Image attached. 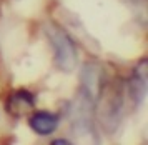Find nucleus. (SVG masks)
<instances>
[{
	"label": "nucleus",
	"mask_w": 148,
	"mask_h": 145,
	"mask_svg": "<svg viewBox=\"0 0 148 145\" xmlns=\"http://www.w3.org/2000/svg\"><path fill=\"white\" fill-rule=\"evenodd\" d=\"M147 60H140V64L135 67L132 79L128 80V93L136 105H141L147 97Z\"/></svg>",
	"instance_id": "7ed1b4c3"
},
{
	"label": "nucleus",
	"mask_w": 148,
	"mask_h": 145,
	"mask_svg": "<svg viewBox=\"0 0 148 145\" xmlns=\"http://www.w3.org/2000/svg\"><path fill=\"white\" fill-rule=\"evenodd\" d=\"M45 33L53 48V62L62 72H72L78 64V53L68 33L57 23H47Z\"/></svg>",
	"instance_id": "f257e3e1"
},
{
	"label": "nucleus",
	"mask_w": 148,
	"mask_h": 145,
	"mask_svg": "<svg viewBox=\"0 0 148 145\" xmlns=\"http://www.w3.org/2000/svg\"><path fill=\"white\" fill-rule=\"evenodd\" d=\"M35 105V97L32 92L28 90H15L8 95L7 102H5V108L12 117H23L27 115Z\"/></svg>",
	"instance_id": "20e7f679"
},
{
	"label": "nucleus",
	"mask_w": 148,
	"mask_h": 145,
	"mask_svg": "<svg viewBox=\"0 0 148 145\" xmlns=\"http://www.w3.org/2000/svg\"><path fill=\"white\" fill-rule=\"evenodd\" d=\"M103 87H105V73H103L101 65H98L97 62L83 64L80 72L82 99L93 107L100 100Z\"/></svg>",
	"instance_id": "f03ea898"
},
{
	"label": "nucleus",
	"mask_w": 148,
	"mask_h": 145,
	"mask_svg": "<svg viewBox=\"0 0 148 145\" xmlns=\"http://www.w3.org/2000/svg\"><path fill=\"white\" fill-rule=\"evenodd\" d=\"M58 124L60 120L55 113L45 112V110H38L30 115L28 119V125L34 130L37 135H42V137H47V135H52V133L58 128Z\"/></svg>",
	"instance_id": "39448f33"
},
{
	"label": "nucleus",
	"mask_w": 148,
	"mask_h": 145,
	"mask_svg": "<svg viewBox=\"0 0 148 145\" xmlns=\"http://www.w3.org/2000/svg\"><path fill=\"white\" fill-rule=\"evenodd\" d=\"M52 144H53V145H60V144H65V145H67V144H70V140H65V139H55L53 142H52Z\"/></svg>",
	"instance_id": "423d86ee"
}]
</instances>
